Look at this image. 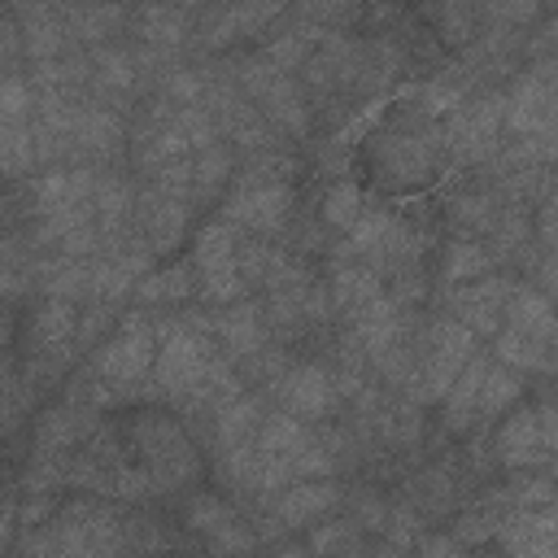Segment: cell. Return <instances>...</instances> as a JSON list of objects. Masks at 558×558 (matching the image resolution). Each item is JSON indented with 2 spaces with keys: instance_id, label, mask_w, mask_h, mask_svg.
<instances>
[{
  "instance_id": "obj_33",
  "label": "cell",
  "mask_w": 558,
  "mask_h": 558,
  "mask_svg": "<svg viewBox=\"0 0 558 558\" xmlns=\"http://www.w3.org/2000/svg\"><path fill=\"white\" fill-rule=\"evenodd\" d=\"M536 9H541V0H484L488 22H497V26H523L527 17H536Z\"/></svg>"
},
{
  "instance_id": "obj_11",
  "label": "cell",
  "mask_w": 558,
  "mask_h": 558,
  "mask_svg": "<svg viewBox=\"0 0 558 558\" xmlns=\"http://www.w3.org/2000/svg\"><path fill=\"white\" fill-rule=\"evenodd\" d=\"M497 135H501V96H484V100L458 105L440 140L449 144L453 157L480 161V157H488L497 148Z\"/></svg>"
},
{
  "instance_id": "obj_12",
  "label": "cell",
  "mask_w": 558,
  "mask_h": 558,
  "mask_svg": "<svg viewBox=\"0 0 558 558\" xmlns=\"http://www.w3.org/2000/svg\"><path fill=\"white\" fill-rule=\"evenodd\" d=\"M288 209H292V187L283 179H266V183L240 179L235 196L227 201V222L248 231H279Z\"/></svg>"
},
{
  "instance_id": "obj_21",
  "label": "cell",
  "mask_w": 558,
  "mask_h": 558,
  "mask_svg": "<svg viewBox=\"0 0 558 558\" xmlns=\"http://www.w3.org/2000/svg\"><path fill=\"white\" fill-rule=\"evenodd\" d=\"M214 331H218V340H222L235 357H253V353H262L266 318H262V310L248 301V305H231L227 314H218Z\"/></svg>"
},
{
  "instance_id": "obj_6",
  "label": "cell",
  "mask_w": 558,
  "mask_h": 558,
  "mask_svg": "<svg viewBox=\"0 0 558 558\" xmlns=\"http://www.w3.org/2000/svg\"><path fill=\"white\" fill-rule=\"evenodd\" d=\"M240 83H244V92L253 96L257 113H262L270 126L288 131V135H305L310 113H305V100H301L296 83L288 78V70H279V65L266 61V57H244V61H240Z\"/></svg>"
},
{
  "instance_id": "obj_28",
  "label": "cell",
  "mask_w": 558,
  "mask_h": 558,
  "mask_svg": "<svg viewBox=\"0 0 558 558\" xmlns=\"http://www.w3.org/2000/svg\"><path fill=\"white\" fill-rule=\"evenodd\" d=\"M488 270H493V253L484 244H475V240L449 244V253H445V279L449 283H471V279H480Z\"/></svg>"
},
{
  "instance_id": "obj_5",
  "label": "cell",
  "mask_w": 558,
  "mask_h": 558,
  "mask_svg": "<svg viewBox=\"0 0 558 558\" xmlns=\"http://www.w3.org/2000/svg\"><path fill=\"white\" fill-rule=\"evenodd\" d=\"M436 148H440V135L427 122H397V126L379 131L375 135V170H379V183L405 187V183L432 179Z\"/></svg>"
},
{
  "instance_id": "obj_39",
  "label": "cell",
  "mask_w": 558,
  "mask_h": 558,
  "mask_svg": "<svg viewBox=\"0 0 558 558\" xmlns=\"http://www.w3.org/2000/svg\"><path fill=\"white\" fill-rule=\"evenodd\" d=\"M22 48V35L9 26V22H0V57H13Z\"/></svg>"
},
{
  "instance_id": "obj_31",
  "label": "cell",
  "mask_w": 558,
  "mask_h": 558,
  "mask_svg": "<svg viewBox=\"0 0 558 558\" xmlns=\"http://www.w3.org/2000/svg\"><path fill=\"white\" fill-rule=\"evenodd\" d=\"M436 26L449 44H466L475 35V0H436Z\"/></svg>"
},
{
  "instance_id": "obj_20",
  "label": "cell",
  "mask_w": 558,
  "mask_h": 558,
  "mask_svg": "<svg viewBox=\"0 0 558 558\" xmlns=\"http://www.w3.org/2000/svg\"><path fill=\"white\" fill-rule=\"evenodd\" d=\"M506 327H519V331H527V336H536V340H545V344H554V310H549V296L545 292H536V288H510V296H506V318H501Z\"/></svg>"
},
{
  "instance_id": "obj_34",
  "label": "cell",
  "mask_w": 558,
  "mask_h": 558,
  "mask_svg": "<svg viewBox=\"0 0 558 558\" xmlns=\"http://www.w3.org/2000/svg\"><path fill=\"white\" fill-rule=\"evenodd\" d=\"M0 113H35V92L26 78H0Z\"/></svg>"
},
{
  "instance_id": "obj_30",
  "label": "cell",
  "mask_w": 558,
  "mask_h": 558,
  "mask_svg": "<svg viewBox=\"0 0 558 558\" xmlns=\"http://www.w3.org/2000/svg\"><path fill=\"white\" fill-rule=\"evenodd\" d=\"M183 17L170 9V4H148L144 13H140V39L144 44H153V48H174L179 39H183Z\"/></svg>"
},
{
  "instance_id": "obj_18",
  "label": "cell",
  "mask_w": 558,
  "mask_h": 558,
  "mask_svg": "<svg viewBox=\"0 0 558 558\" xmlns=\"http://www.w3.org/2000/svg\"><path fill=\"white\" fill-rule=\"evenodd\" d=\"M484 366L488 357L484 353H471L466 366L453 375V384L445 388V427L449 432H466L475 423V401H480V379H484Z\"/></svg>"
},
{
  "instance_id": "obj_24",
  "label": "cell",
  "mask_w": 558,
  "mask_h": 558,
  "mask_svg": "<svg viewBox=\"0 0 558 558\" xmlns=\"http://www.w3.org/2000/svg\"><path fill=\"white\" fill-rule=\"evenodd\" d=\"M519 397H523V375L510 371V366H501V362H488V366H484V379H480L475 418H497V414H506Z\"/></svg>"
},
{
  "instance_id": "obj_3",
  "label": "cell",
  "mask_w": 558,
  "mask_h": 558,
  "mask_svg": "<svg viewBox=\"0 0 558 558\" xmlns=\"http://www.w3.org/2000/svg\"><path fill=\"white\" fill-rule=\"evenodd\" d=\"M131 453L148 471L153 488H179L201 475V458L187 445V436L170 418H135L131 427Z\"/></svg>"
},
{
  "instance_id": "obj_13",
  "label": "cell",
  "mask_w": 558,
  "mask_h": 558,
  "mask_svg": "<svg viewBox=\"0 0 558 558\" xmlns=\"http://www.w3.org/2000/svg\"><path fill=\"white\" fill-rule=\"evenodd\" d=\"M275 397L296 418H327L336 410L340 388H336V379L323 366L305 362V366H288L283 375H275Z\"/></svg>"
},
{
  "instance_id": "obj_9",
  "label": "cell",
  "mask_w": 558,
  "mask_h": 558,
  "mask_svg": "<svg viewBox=\"0 0 558 558\" xmlns=\"http://www.w3.org/2000/svg\"><path fill=\"white\" fill-rule=\"evenodd\" d=\"M497 453L506 466H545L554 458V410L549 405H523L514 410L497 432Z\"/></svg>"
},
{
  "instance_id": "obj_14",
  "label": "cell",
  "mask_w": 558,
  "mask_h": 558,
  "mask_svg": "<svg viewBox=\"0 0 558 558\" xmlns=\"http://www.w3.org/2000/svg\"><path fill=\"white\" fill-rule=\"evenodd\" d=\"M510 279H471V283H458V292H453V318L462 323V327H471V331H480V336H488V331H497L501 327V318H506V296H510Z\"/></svg>"
},
{
  "instance_id": "obj_22",
  "label": "cell",
  "mask_w": 558,
  "mask_h": 558,
  "mask_svg": "<svg viewBox=\"0 0 558 558\" xmlns=\"http://www.w3.org/2000/svg\"><path fill=\"white\" fill-rule=\"evenodd\" d=\"M192 292H196V270H192V262H174V266H161V270L135 279V296H140L144 305H174V301H183V296H192Z\"/></svg>"
},
{
  "instance_id": "obj_17",
  "label": "cell",
  "mask_w": 558,
  "mask_h": 558,
  "mask_svg": "<svg viewBox=\"0 0 558 558\" xmlns=\"http://www.w3.org/2000/svg\"><path fill=\"white\" fill-rule=\"evenodd\" d=\"M70 144H74V153H87V157H109V153H118V144H122V122H118V113H109V109L96 105V100H78Z\"/></svg>"
},
{
  "instance_id": "obj_37",
  "label": "cell",
  "mask_w": 558,
  "mask_h": 558,
  "mask_svg": "<svg viewBox=\"0 0 558 558\" xmlns=\"http://www.w3.org/2000/svg\"><path fill=\"white\" fill-rule=\"evenodd\" d=\"M493 532H497V519H488V523H484L480 514H466V519L458 523V541H462V545H466V541H475V536H493Z\"/></svg>"
},
{
  "instance_id": "obj_25",
  "label": "cell",
  "mask_w": 558,
  "mask_h": 558,
  "mask_svg": "<svg viewBox=\"0 0 558 558\" xmlns=\"http://www.w3.org/2000/svg\"><path fill=\"white\" fill-rule=\"evenodd\" d=\"M384 288H379V270L375 266H357V262H340L336 270H331V305L336 310H357V305H366L371 296H379Z\"/></svg>"
},
{
  "instance_id": "obj_26",
  "label": "cell",
  "mask_w": 558,
  "mask_h": 558,
  "mask_svg": "<svg viewBox=\"0 0 558 558\" xmlns=\"http://www.w3.org/2000/svg\"><path fill=\"white\" fill-rule=\"evenodd\" d=\"M231 179V153L214 140L209 148H196L192 157H187V187H192V196H209V192H218L222 183Z\"/></svg>"
},
{
  "instance_id": "obj_7",
  "label": "cell",
  "mask_w": 558,
  "mask_h": 558,
  "mask_svg": "<svg viewBox=\"0 0 558 558\" xmlns=\"http://www.w3.org/2000/svg\"><path fill=\"white\" fill-rule=\"evenodd\" d=\"M61 549V554H113L122 549V519L105 506L74 501L57 514L52 532L39 541H26V549Z\"/></svg>"
},
{
  "instance_id": "obj_38",
  "label": "cell",
  "mask_w": 558,
  "mask_h": 558,
  "mask_svg": "<svg viewBox=\"0 0 558 558\" xmlns=\"http://www.w3.org/2000/svg\"><path fill=\"white\" fill-rule=\"evenodd\" d=\"M418 554H462V541L453 536H427V541H414Z\"/></svg>"
},
{
  "instance_id": "obj_8",
  "label": "cell",
  "mask_w": 558,
  "mask_h": 558,
  "mask_svg": "<svg viewBox=\"0 0 558 558\" xmlns=\"http://www.w3.org/2000/svg\"><path fill=\"white\" fill-rule=\"evenodd\" d=\"M471 353H475V331L462 327L453 314H449V318H436L432 331H427L423 362L414 366V392H418L423 401H440L445 388L453 384V375L466 366Z\"/></svg>"
},
{
  "instance_id": "obj_27",
  "label": "cell",
  "mask_w": 558,
  "mask_h": 558,
  "mask_svg": "<svg viewBox=\"0 0 558 558\" xmlns=\"http://www.w3.org/2000/svg\"><path fill=\"white\" fill-rule=\"evenodd\" d=\"M135 78H140V70H135V57H131V52L105 48V52L92 57V83H96L100 92H131Z\"/></svg>"
},
{
  "instance_id": "obj_40",
  "label": "cell",
  "mask_w": 558,
  "mask_h": 558,
  "mask_svg": "<svg viewBox=\"0 0 558 558\" xmlns=\"http://www.w3.org/2000/svg\"><path fill=\"white\" fill-rule=\"evenodd\" d=\"M305 9H310V13H318V17H331V13H340V9H344V0H310Z\"/></svg>"
},
{
  "instance_id": "obj_4",
  "label": "cell",
  "mask_w": 558,
  "mask_h": 558,
  "mask_svg": "<svg viewBox=\"0 0 558 558\" xmlns=\"http://www.w3.org/2000/svg\"><path fill=\"white\" fill-rule=\"evenodd\" d=\"M192 270H196V288L201 296H209L214 305H231L244 296V275H240V235L235 227L222 222H205L196 231L192 244Z\"/></svg>"
},
{
  "instance_id": "obj_2",
  "label": "cell",
  "mask_w": 558,
  "mask_h": 558,
  "mask_svg": "<svg viewBox=\"0 0 558 558\" xmlns=\"http://www.w3.org/2000/svg\"><path fill=\"white\" fill-rule=\"evenodd\" d=\"M153 353H157V327L144 318V314H126L118 323V331L100 344L96 353V375H100V388L96 397H113L118 392H131L148 371H153Z\"/></svg>"
},
{
  "instance_id": "obj_1",
  "label": "cell",
  "mask_w": 558,
  "mask_h": 558,
  "mask_svg": "<svg viewBox=\"0 0 558 558\" xmlns=\"http://www.w3.org/2000/svg\"><path fill=\"white\" fill-rule=\"evenodd\" d=\"M214 344L201 327L192 323H170L157 336V353H153V392L170 397V401H187L196 392V384L205 379L209 362H214Z\"/></svg>"
},
{
  "instance_id": "obj_23",
  "label": "cell",
  "mask_w": 558,
  "mask_h": 558,
  "mask_svg": "<svg viewBox=\"0 0 558 558\" xmlns=\"http://www.w3.org/2000/svg\"><path fill=\"white\" fill-rule=\"evenodd\" d=\"M493 362L527 375V371H549V344L519 331V327H497V344H493Z\"/></svg>"
},
{
  "instance_id": "obj_19",
  "label": "cell",
  "mask_w": 558,
  "mask_h": 558,
  "mask_svg": "<svg viewBox=\"0 0 558 558\" xmlns=\"http://www.w3.org/2000/svg\"><path fill=\"white\" fill-rule=\"evenodd\" d=\"M35 166H39V157H35L31 113H0V174L26 179Z\"/></svg>"
},
{
  "instance_id": "obj_42",
  "label": "cell",
  "mask_w": 558,
  "mask_h": 558,
  "mask_svg": "<svg viewBox=\"0 0 558 558\" xmlns=\"http://www.w3.org/2000/svg\"><path fill=\"white\" fill-rule=\"evenodd\" d=\"M17 4H22V9H26V4H35V0H17Z\"/></svg>"
},
{
  "instance_id": "obj_10",
  "label": "cell",
  "mask_w": 558,
  "mask_h": 558,
  "mask_svg": "<svg viewBox=\"0 0 558 558\" xmlns=\"http://www.w3.org/2000/svg\"><path fill=\"white\" fill-rule=\"evenodd\" d=\"M135 231L148 240L153 253H170L183 231H187V192H174V187H161V183H148L140 196H135Z\"/></svg>"
},
{
  "instance_id": "obj_16",
  "label": "cell",
  "mask_w": 558,
  "mask_h": 558,
  "mask_svg": "<svg viewBox=\"0 0 558 558\" xmlns=\"http://www.w3.org/2000/svg\"><path fill=\"white\" fill-rule=\"evenodd\" d=\"M501 532V545L510 554H536V558H549L554 554V506H536V510H514L510 519L497 523Z\"/></svg>"
},
{
  "instance_id": "obj_35",
  "label": "cell",
  "mask_w": 558,
  "mask_h": 558,
  "mask_svg": "<svg viewBox=\"0 0 558 558\" xmlns=\"http://www.w3.org/2000/svg\"><path fill=\"white\" fill-rule=\"evenodd\" d=\"M310 549H357V532L349 523H331L310 536Z\"/></svg>"
},
{
  "instance_id": "obj_32",
  "label": "cell",
  "mask_w": 558,
  "mask_h": 558,
  "mask_svg": "<svg viewBox=\"0 0 558 558\" xmlns=\"http://www.w3.org/2000/svg\"><path fill=\"white\" fill-rule=\"evenodd\" d=\"M187 523L214 541L218 532H227V527L235 523V514H231V506H222L218 497H196V501H192V510H187Z\"/></svg>"
},
{
  "instance_id": "obj_36",
  "label": "cell",
  "mask_w": 558,
  "mask_h": 558,
  "mask_svg": "<svg viewBox=\"0 0 558 558\" xmlns=\"http://www.w3.org/2000/svg\"><path fill=\"white\" fill-rule=\"evenodd\" d=\"M453 218L471 222V227H493V205H488V196H462L453 205Z\"/></svg>"
},
{
  "instance_id": "obj_15",
  "label": "cell",
  "mask_w": 558,
  "mask_h": 558,
  "mask_svg": "<svg viewBox=\"0 0 558 558\" xmlns=\"http://www.w3.org/2000/svg\"><path fill=\"white\" fill-rule=\"evenodd\" d=\"M336 501H340V488L327 475H305V480L283 484V497L275 501V519L283 527H305L323 519L327 510H336Z\"/></svg>"
},
{
  "instance_id": "obj_29",
  "label": "cell",
  "mask_w": 558,
  "mask_h": 558,
  "mask_svg": "<svg viewBox=\"0 0 558 558\" xmlns=\"http://www.w3.org/2000/svg\"><path fill=\"white\" fill-rule=\"evenodd\" d=\"M362 214H366V205H362V187H357V183L340 179V183L327 187V196H323V222H327V227L349 231Z\"/></svg>"
},
{
  "instance_id": "obj_41",
  "label": "cell",
  "mask_w": 558,
  "mask_h": 558,
  "mask_svg": "<svg viewBox=\"0 0 558 558\" xmlns=\"http://www.w3.org/2000/svg\"><path fill=\"white\" fill-rule=\"evenodd\" d=\"M9 523H13V506H4V510H0V545L9 541Z\"/></svg>"
}]
</instances>
